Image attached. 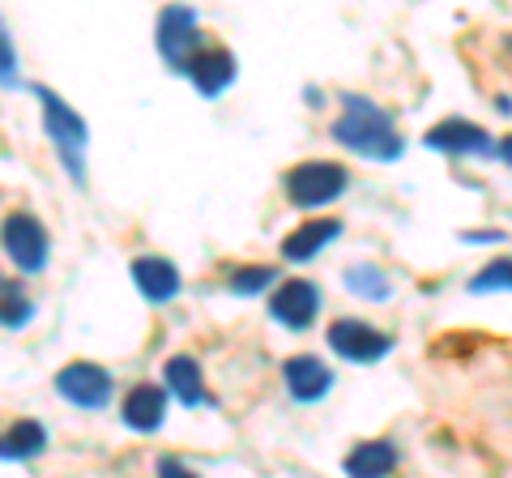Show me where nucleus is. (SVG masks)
Segmentation results:
<instances>
[{
	"label": "nucleus",
	"instance_id": "f257e3e1",
	"mask_svg": "<svg viewBox=\"0 0 512 478\" xmlns=\"http://www.w3.org/2000/svg\"><path fill=\"white\" fill-rule=\"evenodd\" d=\"M333 141L355 150L359 158H372V163L402 158V133H397L393 116L363 94H342V116L333 120Z\"/></svg>",
	"mask_w": 512,
	"mask_h": 478
},
{
	"label": "nucleus",
	"instance_id": "f03ea898",
	"mask_svg": "<svg viewBox=\"0 0 512 478\" xmlns=\"http://www.w3.org/2000/svg\"><path fill=\"white\" fill-rule=\"evenodd\" d=\"M35 99L43 107V133L52 137V146L60 154V163L69 167L73 184H86V167H82V154L90 146V124L77 116V111L60 99L52 86H35Z\"/></svg>",
	"mask_w": 512,
	"mask_h": 478
},
{
	"label": "nucleus",
	"instance_id": "7ed1b4c3",
	"mask_svg": "<svg viewBox=\"0 0 512 478\" xmlns=\"http://www.w3.org/2000/svg\"><path fill=\"white\" fill-rule=\"evenodd\" d=\"M350 188V171L342 163H329V158H308L286 171V197H291L295 210H325Z\"/></svg>",
	"mask_w": 512,
	"mask_h": 478
},
{
	"label": "nucleus",
	"instance_id": "20e7f679",
	"mask_svg": "<svg viewBox=\"0 0 512 478\" xmlns=\"http://www.w3.org/2000/svg\"><path fill=\"white\" fill-rule=\"evenodd\" d=\"M154 47H158V56H163L175 73H188L192 56L210 47V43H205V35H201L197 9H188V5H167L163 13H158Z\"/></svg>",
	"mask_w": 512,
	"mask_h": 478
},
{
	"label": "nucleus",
	"instance_id": "39448f33",
	"mask_svg": "<svg viewBox=\"0 0 512 478\" xmlns=\"http://www.w3.org/2000/svg\"><path fill=\"white\" fill-rule=\"evenodd\" d=\"M0 252H5L18 274H43L47 257H52V239H47V227L35 214L13 210L0 222Z\"/></svg>",
	"mask_w": 512,
	"mask_h": 478
},
{
	"label": "nucleus",
	"instance_id": "423d86ee",
	"mask_svg": "<svg viewBox=\"0 0 512 478\" xmlns=\"http://www.w3.org/2000/svg\"><path fill=\"white\" fill-rule=\"evenodd\" d=\"M56 393L77 410H103L111 402V393H116V380H111V372L99 368V363L73 359L56 372Z\"/></svg>",
	"mask_w": 512,
	"mask_h": 478
},
{
	"label": "nucleus",
	"instance_id": "0eeeda50",
	"mask_svg": "<svg viewBox=\"0 0 512 478\" xmlns=\"http://www.w3.org/2000/svg\"><path fill=\"white\" fill-rule=\"evenodd\" d=\"M329 346H333V355H342L350 363H380L393 350V338L389 333H380V329H372L367 321L342 316V321L329 325Z\"/></svg>",
	"mask_w": 512,
	"mask_h": 478
},
{
	"label": "nucleus",
	"instance_id": "6e6552de",
	"mask_svg": "<svg viewBox=\"0 0 512 478\" xmlns=\"http://www.w3.org/2000/svg\"><path fill=\"white\" fill-rule=\"evenodd\" d=\"M316 312H320V286L308 282V278H291V282H282L274 299H269V316L282 325V329H308L316 321Z\"/></svg>",
	"mask_w": 512,
	"mask_h": 478
},
{
	"label": "nucleus",
	"instance_id": "1a4fd4ad",
	"mask_svg": "<svg viewBox=\"0 0 512 478\" xmlns=\"http://www.w3.org/2000/svg\"><path fill=\"white\" fill-rule=\"evenodd\" d=\"M167 389L154 385V380H141V385H133L124 393L120 402V419L124 427H133V432H158L167 419Z\"/></svg>",
	"mask_w": 512,
	"mask_h": 478
},
{
	"label": "nucleus",
	"instance_id": "9d476101",
	"mask_svg": "<svg viewBox=\"0 0 512 478\" xmlns=\"http://www.w3.org/2000/svg\"><path fill=\"white\" fill-rule=\"evenodd\" d=\"M282 380H286V393H291L295 402L312 406L333 389V368L316 355H295V359L282 363Z\"/></svg>",
	"mask_w": 512,
	"mask_h": 478
},
{
	"label": "nucleus",
	"instance_id": "9b49d317",
	"mask_svg": "<svg viewBox=\"0 0 512 478\" xmlns=\"http://www.w3.org/2000/svg\"><path fill=\"white\" fill-rule=\"evenodd\" d=\"M128 278H133V286L141 291L146 304H167V299H175L184 286L180 269H175V261H167V257H137L128 265Z\"/></svg>",
	"mask_w": 512,
	"mask_h": 478
},
{
	"label": "nucleus",
	"instance_id": "f8f14e48",
	"mask_svg": "<svg viewBox=\"0 0 512 478\" xmlns=\"http://www.w3.org/2000/svg\"><path fill=\"white\" fill-rule=\"evenodd\" d=\"M423 141L431 150H440V154H495L491 133L478 129V124H470V120H461V116L440 120L436 129H427Z\"/></svg>",
	"mask_w": 512,
	"mask_h": 478
},
{
	"label": "nucleus",
	"instance_id": "ddd939ff",
	"mask_svg": "<svg viewBox=\"0 0 512 478\" xmlns=\"http://www.w3.org/2000/svg\"><path fill=\"white\" fill-rule=\"evenodd\" d=\"M184 77H188L192 86H197V94L214 99V94H222V90L235 82V56H231L222 43H210L205 52L192 56V65H188Z\"/></svg>",
	"mask_w": 512,
	"mask_h": 478
},
{
	"label": "nucleus",
	"instance_id": "4468645a",
	"mask_svg": "<svg viewBox=\"0 0 512 478\" xmlns=\"http://www.w3.org/2000/svg\"><path fill=\"white\" fill-rule=\"evenodd\" d=\"M163 389H167L180 406H188V410L210 406V393H205L201 363L192 359V355H171V359L163 363Z\"/></svg>",
	"mask_w": 512,
	"mask_h": 478
},
{
	"label": "nucleus",
	"instance_id": "2eb2a0df",
	"mask_svg": "<svg viewBox=\"0 0 512 478\" xmlns=\"http://www.w3.org/2000/svg\"><path fill=\"white\" fill-rule=\"evenodd\" d=\"M338 235H342V222L338 218H308L303 227H295L291 235L282 239V257L291 261V265H303V261H312L325 244H333Z\"/></svg>",
	"mask_w": 512,
	"mask_h": 478
},
{
	"label": "nucleus",
	"instance_id": "dca6fc26",
	"mask_svg": "<svg viewBox=\"0 0 512 478\" xmlns=\"http://www.w3.org/2000/svg\"><path fill=\"white\" fill-rule=\"evenodd\" d=\"M346 478H389L397 470V444L393 440H363L342 461Z\"/></svg>",
	"mask_w": 512,
	"mask_h": 478
},
{
	"label": "nucleus",
	"instance_id": "f3484780",
	"mask_svg": "<svg viewBox=\"0 0 512 478\" xmlns=\"http://www.w3.org/2000/svg\"><path fill=\"white\" fill-rule=\"evenodd\" d=\"M47 449V427L39 419H18L0 436V461H35Z\"/></svg>",
	"mask_w": 512,
	"mask_h": 478
},
{
	"label": "nucleus",
	"instance_id": "a211bd4d",
	"mask_svg": "<svg viewBox=\"0 0 512 478\" xmlns=\"http://www.w3.org/2000/svg\"><path fill=\"white\" fill-rule=\"evenodd\" d=\"M342 282H346V291H350V295H359V299H372V304H384V299L393 295V278L384 274L380 265H372V261H363V265H350Z\"/></svg>",
	"mask_w": 512,
	"mask_h": 478
},
{
	"label": "nucleus",
	"instance_id": "6ab92c4d",
	"mask_svg": "<svg viewBox=\"0 0 512 478\" xmlns=\"http://www.w3.org/2000/svg\"><path fill=\"white\" fill-rule=\"evenodd\" d=\"M274 282H278V269L274 265H244V269H235L227 286H231L235 295H261Z\"/></svg>",
	"mask_w": 512,
	"mask_h": 478
},
{
	"label": "nucleus",
	"instance_id": "aec40b11",
	"mask_svg": "<svg viewBox=\"0 0 512 478\" xmlns=\"http://www.w3.org/2000/svg\"><path fill=\"white\" fill-rule=\"evenodd\" d=\"M470 291H512V261H495V265H487L483 274H478L474 282H470Z\"/></svg>",
	"mask_w": 512,
	"mask_h": 478
},
{
	"label": "nucleus",
	"instance_id": "412c9836",
	"mask_svg": "<svg viewBox=\"0 0 512 478\" xmlns=\"http://www.w3.org/2000/svg\"><path fill=\"white\" fill-rule=\"evenodd\" d=\"M30 321H35V304H30L26 295L5 299V304H0V329H26Z\"/></svg>",
	"mask_w": 512,
	"mask_h": 478
},
{
	"label": "nucleus",
	"instance_id": "4be33fe9",
	"mask_svg": "<svg viewBox=\"0 0 512 478\" xmlns=\"http://www.w3.org/2000/svg\"><path fill=\"white\" fill-rule=\"evenodd\" d=\"M0 86L13 90L18 86V52H13V39L5 30V18H0Z\"/></svg>",
	"mask_w": 512,
	"mask_h": 478
},
{
	"label": "nucleus",
	"instance_id": "5701e85b",
	"mask_svg": "<svg viewBox=\"0 0 512 478\" xmlns=\"http://www.w3.org/2000/svg\"><path fill=\"white\" fill-rule=\"evenodd\" d=\"M158 478H197V474H192L180 457L167 453V457H158Z\"/></svg>",
	"mask_w": 512,
	"mask_h": 478
},
{
	"label": "nucleus",
	"instance_id": "b1692460",
	"mask_svg": "<svg viewBox=\"0 0 512 478\" xmlns=\"http://www.w3.org/2000/svg\"><path fill=\"white\" fill-rule=\"evenodd\" d=\"M18 295H22L18 278H0V304H5V299H18Z\"/></svg>",
	"mask_w": 512,
	"mask_h": 478
},
{
	"label": "nucleus",
	"instance_id": "393cba45",
	"mask_svg": "<svg viewBox=\"0 0 512 478\" xmlns=\"http://www.w3.org/2000/svg\"><path fill=\"white\" fill-rule=\"evenodd\" d=\"M500 158H504V163H512V137L500 141Z\"/></svg>",
	"mask_w": 512,
	"mask_h": 478
},
{
	"label": "nucleus",
	"instance_id": "a878e982",
	"mask_svg": "<svg viewBox=\"0 0 512 478\" xmlns=\"http://www.w3.org/2000/svg\"><path fill=\"white\" fill-rule=\"evenodd\" d=\"M508 47H512V39H508Z\"/></svg>",
	"mask_w": 512,
	"mask_h": 478
}]
</instances>
